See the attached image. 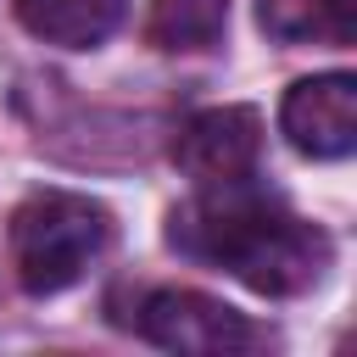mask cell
I'll return each mask as SVG.
<instances>
[{"label":"cell","instance_id":"obj_5","mask_svg":"<svg viewBox=\"0 0 357 357\" xmlns=\"http://www.w3.org/2000/svg\"><path fill=\"white\" fill-rule=\"evenodd\" d=\"M279 128L312 162L351 156V145H357V78L351 73H312V78L290 84L284 106H279Z\"/></svg>","mask_w":357,"mask_h":357},{"label":"cell","instance_id":"obj_2","mask_svg":"<svg viewBox=\"0 0 357 357\" xmlns=\"http://www.w3.org/2000/svg\"><path fill=\"white\" fill-rule=\"evenodd\" d=\"M112 240V212L73 190H39L11 212V268L28 296H56L89 273Z\"/></svg>","mask_w":357,"mask_h":357},{"label":"cell","instance_id":"obj_8","mask_svg":"<svg viewBox=\"0 0 357 357\" xmlns=\"http://www.w3.org/2000/svg\"><path fill=\"white\" fill-rule=\"evenodd\" d=\"M229 28V0H151L145 39L156 50H212Z\"/></svg>","mask_w":357,"mask_h":357},{"label":"cell","instance_id":"obj_1","mask_svg":"<svg viewBox=\"0 0 357 357\" xmlns=\"http://www.w3.org/2000/svg\"><path fill=\"white\" fill-rule=\"evenodd\" d=\"M167 240L195 257L212 262L223 273H234L245 290L257 296H296L312 290L324 279V268L335 262V245L318 223L296 218L279 195L251 190V178L234 184H201L195 201H184L167 218Z\"/></svg>","mask_w":357,"mask_h":357},{"label":"cell","instance_id":"obj_4","mask_svg":"<svg viewBox=\"0 0 357 357\" xmlns=\"http://www.w3.org/2000/svg\"><path fill=\"white\" fill-rule=\"evenodd\" d=\"M262 156V112L257 106H206L178 123L173 167L195 184H234L251 178Z\"/></svg>","mask_w":357,"mask_h":357},{"label":"cell","instance_id":"obj_3","mask_svg":"<svg viewBox=\"0 0 357 357\" xmlns=\"http://www.w3.org/2000/svg\"><path fill=\"white\" fill-rule=\"evenodd\" d=\"M134 329L151 346L190 351V357H229V351H245L257 340L245 312H234L229 301L201 296V290H151L134 307Z\"/></svg>","mask_w":357,"mask_h":357},{"label":"cell","instance_id":"obj_7","mask_svg":"<svg viewBox=\"0 0 357 357\" xmlns=\"http://www.w3.org/2000/svg\"><path fill=\"white\" fill-rule=\"evenodd\" d=\"M257 22L268 39L284 45H351L357 39V0H257Z\"/></svg>","mask_w":357,"mask_h":357},{"label":"cell","instance_id":"obj_6","mask_svg":"<svg viewBox=\"0 0 357 357\" xmlns=\"http://www.w3.org/2000/svg\"><path fill=\"white\" fill-rule=\"evenodd\" d=\"M128 0H17V17L33 39L67 45V50H95L100 39L117 33Z\"/></svg>","mask_w":357,"mask_h":357}]
</instances>
